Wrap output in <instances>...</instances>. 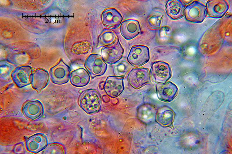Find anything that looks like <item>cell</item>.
Wrapping results in <instances>:
<instances>
[{"instance_id": "obj_1", "label": "cell", "mask_w": 232, "mask_h": 154, "mask_svg": "<svg viewBox=\"0 0 232 154\" xmlns=\"http://www.w3.org/2000/svg\"><path fill=\"white\" fill-rule=\"evenodd\" d=\"M101 96L99 92L94 89L83 91L80 94L78 104L86 112L91 114L98 112L102 103Z\"/></svg>"}, {"instance_id": "obj_2", "label": "cell", "mask_w": 232, "mask_h": 154, "mask_svg": "<svg viewBox=\"0 0 232 154\" xmlns=\"http://www.w3.org/2000/svg\"><path fill=\"white\" fill-rule=\"evenodd\" d=\"M84 66L92 78L104 74L107 66L102 56L99 54H92L86 58Z\"/></svg>"}, {"instance_id": "obj_3", "label": "cell", "mask_w": 232, "mask_h": 154, "mask_svg": "<svg viewBox=\"0 0 232 154\" xmlns=\"http://www.w3.org/2000/svg\"><path fill=\"white\" fill-rule=\"evenodd\" d=\"M150 72L152 81L157 84H163L167 82L172 76V71L169 64L162 61L153 63Z\"/></svg>"}, {"instance_id": "obj_4", "label": "cell", "mask_w": 232, "mask_h": 154, "mask_svg": "<svg viewBox=\"0 0 232 154\" xmlns=\"http://www.w3.org/2000/svg\"><path fill=\"white\" fill-rule=\"evenodd\" d=\"M149 69L146 68L137 67L129 72L127 80L130 85L135 89H139L151 82Z\"/></svg>"}, {"instance_id": "obj_5", "label": "cell", "mask_w": 232, "mask_h": 154, "mask_svg": "<svg viewBox=\"0 0 232 154\" xmlns=\"http://www.w3.org/2000/svg\"><path fill=\"white\" fill-rule=\"evenodd\" d=\"M150 58L149 49L147 47L143 45H135L131 48L127 60L131 66L137 67L148 62Z\"/></svg>"}, {"instance_id": "obj_6", "label": "cell", "mask_w": 232, "mask_h": 154, "mask_svg": "<svg viewBox=\"0 0 232 154\" xmlns=\"http://www.w3.org/2000/svg\"><path fill=\"white\" fill-rule=\"evenodd\" d=\"M206 6L197 1H195L185 8L184 15L189 21L199 23L202 22L206 16Z\"/></svg>"}, {"instance_id": "obj_7", "label": "cell", "mask_w": 232, "mask_h": 154, "mask_svg": "<svg viewBox=\"0 0 232 154\" xmlns=\"http://www.w3.org/2000/svg\"><path fill=\"white\" fill-rule=\"evenodd\" d=\"M124 52V49L118 39L114 43L103 47L101 50L103 59L109 64H114L120 60Z\"/></svg>"}, {"instance_id": "obj_8", "label": "cell", "mask_w": 232, "mask_h": 154, "mask_svg": "<svg viewBox=\"0 0 232 154\" xmlns=\"http://www.w3.org/2000/svg\"><path fill=\"white\" fill-rule=\"evenodd\" d=\"M70 67L61 61L51 68L49 73L52 82L58 85L68 83L70 80Z\"/></svg>"}, {"instance_id": "obj_9", "label": "cell", "mask_w": 232, "mask_h": 154, "mask_svg": "<svg viewBox=\"0 0 232 154\" xmlns=\"http://www.w3.org/2000/svg\"><path fill=\"white\" fill-rule=\"evenodd\" d=\"M124 78L115 75L107 78L104 82V89L109 96L115 98L121 94L124 88Z\"/></svg>"}, {"instance_id": "obj_10", "label": "cell", "mask_w": 232, "mask_h": 154, "mask_svg": "<svg viewBox=\"0 0 232 154\" xmlns=\"http://www.w3.org/2000/svg\"><path fill=\"white\" fill-rule=\"evenodd\" d=\"M156 90L158 99L166 102H169L173 100L178 92L177 86L171 81L163 84H157Z\"/></svg>"}, {"instance_id": "obj_11", "label": "cell", "mask_w": 232, "mask_h": 154, "mask_svg": "<svg viewBox=\"0 0 232 154\" xmlns=\"http://www.w3.org/2000/svg\"><path fill=\"white\" fill-rule=\"evenodd\" d=\"M32 68L29 66H23L16 68L12 73V79L19 87L22 88L31 84L32 74Z\"/></svg>"}, {"instance_id": "obj_12", "label": "cell", "mask_w": 232, "mask_h": 154, "mask_svg": "<svg viewBox=\"0 0 232 154\" xmlns=\"http://www.w3.org/2000/svg\"><path fill=\"white\" fill-rule=\"evenodd\" d=\"M22 110L25 116L32 120L41 118L44 112L42 103L37 100H31L26 102L23 106Z\"/></svg>"}, {"instance_id": "obj_13", "label": "cell", "mask_w": 232, "mask_h": 154, "mask_svg": "<svg viewBox=\"0 0 232 154\" xmlns=\"http://www.w3.org/2000/svg\"><path fill=\"white\" fill-rule=\"evenodd\" d=\"M102 20L104 26L109 28L115 29L121 24L123 18L116 9L110 8L105 10L102 12Z\"/></svg>"}, {"instance_id": "obj_14", "label": "cell", "mask_w": 232, "mask_h": 154, "mask_svg": "<svg viewBox=\"0 0 232 154\" xmlns=\"http://www.w3.org/2000/svg\"><path fill=\"white\" fill-rule=\"evenodd\" d=\"M206 6V14L214 18L221 17L229 8L228 3L224 0H211L207 2Z\"/></svg>"}, {"instance_id": "obj_15", "label": "cell", "mask_w": 232, "mask_h": 154, "mask_svg": "<svg viewBox=\"0 0 232 154\" xmlns=\"http://www.w3.org/2000/svg\"><path fill=\"white\" fill-rule=\"evenodd\" d=\"M141 31L139 21L134 19H128L121 24L120 31L122 36L126 40L132 39L138 35Z\"/></svg>"}, {"instance_id": "obj_16", "label": "cell", "mask_w": 232, "mask_h": 154, "mask_svg": "<svg viewBox=\"0 0 232 154\" xmlns=\"http://www.w3.org/2000/svg\"><path fill=\"white\" fill-rule=\"evenodd\" d=\"M48 145L46 137L41 133L35 134L28 138L26 141V146L28 150L35 153L44 150Z\"/></svg>"}, {"instance_id": "obj_17", "label": "cell", "mask_w": 232, "mask_h": 154, "mask_svg": "<svg viewBox=\"0 0 232 154\" xmlns=\"http://www.w3.org/2000/svg\"><path fill=\"white\" fill-rule=\"evenodd\" d=\"M50 78L47 70L41 68L37 69L32 74L31 84L32 87L40 92L47 86Z\"/></svg>"}, {"instance_id": "obj_18", "label": "cell", "mask_w": 232, "mask_h": 154, "mask_svg": "<svg viewBox=\"0 0 232 154\" xmlns=\"http://www.w3.org/2000/svg\"><path fill=\"white\" fill-rule=\"evenodd\" d=\"M175 113L169 107L164 106L158 109L155 116V121L164 127L171 126L174 121Z\"/></svg>"}, {"instance_id": "obj_19", "label": "cell", "mask_w": 232, "mask_h": 154, "mask_svg": "<svg viewBox=\"0 0 232 154\" xmlns=\"http://www.w3.org/2000/svg\"><path fill=\"white\" fill-rule=\"evenodd\" d=\"M185 8L184 3L178 0H169L165 5L167 15L174 20L180 19L184 16Z\"/></svg>"}, {"instance_id": "obj_20", "label": "cell", "mask_w": 232, "mask_h": 154, "mask_svg": "<svg viewBox=\"0 0 232 154\" xmlns=\"http://www.w3.org/2000/svg\"><path fill=\"white\" fill-rule=\"evenodd\" d=\"M90 79V74L88 71L84 68H80L71 73L70 80L73 86L81 87L88 84Z\"/></svg>"}, {"instance_id": "obj_21", "label": "cell", "mask_w": 232, "mask_h": 154, "mask_svg": "<svg viewBox=\"0 0 232 154\" xmlns=\"http://www.w3.org/2000/svg\"><path fill=\"white\" fill-rule=\"evenodd\" d=\"M157 110L153 105L148 103L143 104L138 108V116L142 121L148 122L153 119Z\"/></svg>"}, {"instance_id": "obj_22", "label": "cell", "mask_w": 232, "mask_h": 154, "mask_svg": "<svg viewBox=\"0 0 232 154\" xmlns=\"http://www.w3.org/2000/svg\"><path fill=\"white\" fill-rule=\"evenodd\" d=\"M115 34L110 29H107L103 32L98 38V45L99 47H104L114 43L117 40Z\"/></svg>"}, {"instance_id": "obj_23", "label": "cell", "mask_w": 232, "mask_h": 154, "mask_svg": "<svg viewBox=\"0 0 232 154\" xmlns=\"http://www.w3.org/2000/svg\"><path fill=\"white\" fill-rule=\"evenodd\" d=\"M113 64V73L117 76L124 77L131 68V65L125 60H120Z\"/></svg>"}, {"instance_id": "obj_24", "label": "cell", "mask_w": 232, "mask_h": 154, "mask_svg": "<svg viewBox=\"0 0 232 154\" xmlns=\"http://www.w3.org/2000/svg\"><path fill=\"white\" fill-rule=\"evenodd\" d=\"M43 154H64V146L61 144L52 143L48 144L42 153Z\"/></svg>"}, {"instance_id": "obj_25", "label": "cell", "mask_w": 232, "mask_h": 154, "mask_svg": "<svg viewBox=\"0 0 232 154\" xmlns=\"http://www.w3.org/2000/svg\"><path fill=\"white\" fill-rule=\"evenodd\" d=\"M162 17L159 14H154L150 16L148 19V23L150 28L157 29H159L161 24Z\"/></svg>"}]
</instances>
